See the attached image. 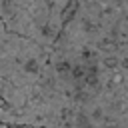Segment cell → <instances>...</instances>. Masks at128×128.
<instances>
[{"label":"cell","instance_id":"obj_4","mask_svg":"<svg viewBox=\"0 0 128 128\" xmlns=\"http://www.w3.org/2000/svg\"><path fill=\"white\" fill-rule=\"evenodd\" d=\"M2 128H14V126H2ZM16 128H26V126H16Z\"/></svg>","mask_w":128,"mask_h":128},{"label":"cell","instance_id":"obj_3","mask_svg":"<svg viewBox=\"0 0 128 128\" xmlns=\"http://www.w3.org/2000/svg\"><path fill=\"white\" fill-rule=\"evenodd\" d=\"M88 2H94V4L108 8V10H114L122 16H128V0H88Z\"/></svg>","mask_w":128,"mask_h":128},{"label":"cell","instance_id":"obj_1","mask_svg":"<svg viewBox=\"0 0 128 128\" xmlns=\"http://www.w3.org/2000/svg\"><path fill=\"white\" fill-rule=\"evenodd\" d=\"M56 44L102 50L128 80V16L88 0H70L64 30Z\"/></svg>","mask_w":128,"mask_h":128},{"label":"cell","instance_id":"obj_2","mask_svg":"<svg viewBox=\"0 0 128 128\" xmlns=\"http://www.w3.org/2000/svg\"><path fill=\"white\" fill-rule=\"evenodd\" d=\"M70 0H0L2 28L52 48L66 22Z\"/></svg>","mask_w":128,"mask_h":128}]
</instances>
